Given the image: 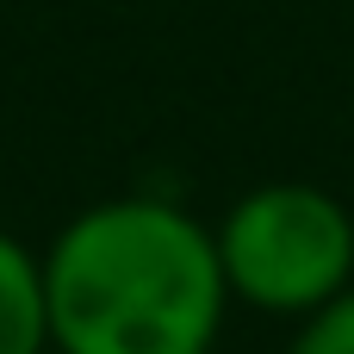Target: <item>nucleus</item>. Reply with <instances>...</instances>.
<instances>
[{
	"label": "nucleus",
	"instance_id": "nucleus-1",
	"mask_svg": "<svg viewBox=\"0 0 354 354\" xmlns=\"http://www.w3.org/2000/svg\"><path fill=\"white\" fill-rule=\"evenodd\" d=\"M50 354H218L230 286L218 236L162 193L81 205L44 249Z\"/></svg>",
	"mask_w": 354,
	"mask_h": 354
},
{
	"label": "nucleus",
	"instance_id": "nucleus-2",
	"mask_svg": "<svg viewBox=\"0 0 354 354\" xmlns=\"http://www.w3.org/2000/svg\"><path fill=\"white\" fill-rule=\"evenodd\" d=\"M230 305L268 317H311L354 286V205L317 180H261L212 224Z\"/></svg>",
	"mask_w": 354,
	"mask_h": 354
},
{
	"label": "nucleus",
	"instance_id": "nucleus-3",
	"mask_svg": "<svg viewBox=\"0 0 354 354\" xmlns=\"http://www.w3.org/2000/svg\"><path fill=\"white\" fill-rule=\"evenodd\" d=\"M0 354H50L44 261L12 230H0Z\"/></svg>",
	"mask_w": 354,
	"mask_h": 354
},
{
	"label": "nucleus",
	"instance_id": "nucleus-4",
	"mask_svg": "<svg viewBox=\"0 0 354 354\" xmlns=\"http://www.w3.org/2000/svg\"><path fill=\"white\" fill-rule=\"evenodd\" d=\"M286 354H354V286L292 324Z\"/></svg>",
	"mask_w": 354,
	"mask_h": 354
}]
</instances>
